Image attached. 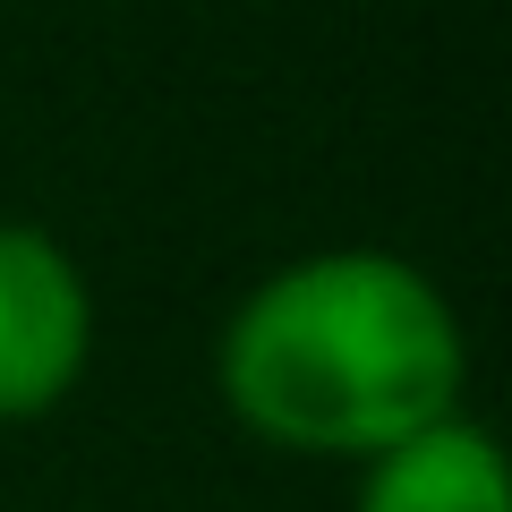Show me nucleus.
<instances>
[{
	"label": "nucleus",
	"instance_id": "obj_1",
	"mask_svg": "<svg viewBox=\"0 0 512 512\" xmlns=\"http://www.w3.org/2000/svg\"><path fill=\"white\" fill-rule=\"evenodd\" d=\"M214 376L248 436L282 453L376 461L461 410L470 342L453 299L410 256L316 248L231 308Z\"/></svg>",
	"mask_w": 512,
	"mask_h": 512
},
{
	"label": "nucleus",
	"instance_id": "obj_2",
	"mask_svg": "<svg viewBox=\"0 0 512 512\" xmlns=\"http://www.w3.org/2000/svg\"><path fill=\"white\" fill-rule=\"evenodd\" d=\"M94 359L86 265L35 222H0V427L43 419Z\"/></svg>",
	"mask_w": 512,
	"mask_h": 512
},
{
	"label": "nucleus",
	"instance_id": "obj_3",
	"mask_svg": "<svg viewBox=\"0 0 512 512\" xmlns=\"http://www.w3.org/2000/svg\"><path fill=\"white\" fill-rule=\"evenodd\" d=\"M350 512H512L504 444L453 410V419L402 436L393 453L359 461V504Z\"/></svg>",
	"mask_w": 512,
	"mask_h": 512
}]
</instances>
